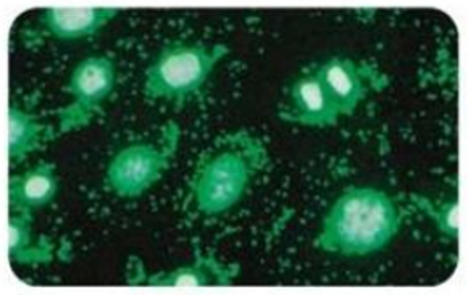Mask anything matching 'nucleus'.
Returning a JSON list of instances; mask_svg holds the SVG:
<instances>
[{"label": "nucleus", "mask_w": 468, "mask_h": 295, "mask_svg": "<svg viewBox=\"0 0 468 295\" xmlns=\"http://www.w3.org/2000/svg\"><path fill=\"white\" fill-rule=\"evenodd\" d=\"M115 84L113 63L105 57H90L80 63L69 81V92L75 103L62 120V130H69L76 124L86 123L92 111H96L103 99L111 94Z\"/></svg>", "instance_id": "obj_6"}, {"label": "nucleus", "mask_w": 468, "mask_h": 295, "mask_svg": "<svg viewBox=\"0 0 468 295\" xmlns=\"http://www.w3.org/2000/svg\"><path fill=\"white\" fill-rule=\"evenodd\" d=\"M178 128L168 124L162 147L136 144L118 152L107 172L112 191L120 197H139L155 184L170 165L178 144Z\"/></svg>", "instance_id": "obj_4"}, {"label": "nucleus", "mask_w": 468, "mask_h": 295, "mask_svg": "<svg viewBox=\"0 0 468 295\" xmlns=\"http://www.w3.org/2000/svg\"><path fill=\"white\" fill-rule=\"evenodd\" d=\"M317 75L339 115H351L370 92H381L389 86V78L372 63L347 58H331L317 69Z\"/></svg>", "instance_id": "obj_5"}, {"label": "nucleus", "mask_w": 468, "mask_h": 295, "mask_svg": "<svg viewBox=\"0 0 468 295\" xmlns=\"http://www.w3.org/2000/svg\"><path fill=\"white\" fill-rule=\"evenodd\" d=\"M267 163V152L248 132L220 138L200 158L196 168L189 202L204 215H218L236 205L255 174Z\"/></svg>", "instance_id": "obj_2"}, {"label": "nucleus", "mask_w": 468, "mask_h": 295, "mask_svg": "<svg viewBox=\"0 0 468 295\" xmlns=\"http://www.w3.org/2000/svg\"><path fill=\"white\" fill-rule=\"evenodd\" d=\"M412 204L427 213L428 216L436 223V227L442 236L452 240L459 237V202L457 200H451L444 204H433L427 197L413 194Z\"/></svg>", "instance_id": "obj_12"}, {"label": "nucleus", "mask_w": 468, "mask_h": 295, "mask_svg": "<svg viewBox=\"0 0 468 295\" xmlns=\"http://www.w3.org/2000/svg\"><path fill=\"white\" fill-rule=\"evenodd\" d=\"M284 121L303 124V126H331L341 117L335 103L331 102L317 71L303 75L290 90L288 111H282Z\"/></svg>", "instance_id": "obj_7"}, {"label": "nucleus", "mask_w": 468, "mask_h": 295, "mask_svg": "<svg viewBox=\"0 0 468 295\" xmlns=\"http://www.w3.org/2000/svg\"><path fill=\"white\" fill-rule=\"evenodd\" d=\"M117 14L113 8H52L44 15L42 25L48 35L76 39L94 35Z\"/></svg>", "instance_id": "obj_9"}, {"label": "nucleus", "mask_w": 468, "mask_h": 295, "mask_svg": "<svg viewBox=\"0 0 468 295\" xmlns=\"http://www.w3.org/2000/svg\"><path fill=\"white\" fill-rule=\"evenodd\" d=\"M57 193L56 168L50 163L36 166L23 176L10 179V205L27 212L28 208L48 205Z\"/></svg>", "instance_id": "obj_10"}, {"label": "nucleus", "mask_w": 468, "mask_h": 295, "mask_svg": "<svg viewBox=\"0 0 468 295\" xmlns=\"http://www.w3.org/2000/svg\"><path fill=\"white\" fill-rule=\"evenodd\" d=\"M46 128L35 118L12 107L8 111V158L21 160L42 144Z\"/></svg>", "instance_id": "obj_11"}, {"label": "nucleus", "mask_w": 468, "mask_h": 295, "mask_svg": "<svg viewBox=\"0 0 468 295\" xmlns=\"http://www.w3.org/2000/svg\"><path fill=\"white\" fill-rule=\"evenodd\" d=\"M239 275L238 265H221L214 254L204 257L199 246H196V261L189 267H181L172 273L147 278L149 286L159 288H204V286H229Z\"/></svg>", "instance_id": "obj_8"}, {"label": "nucleus", "mask_w": 468, "mask_h": 295, "mask_svg": "<svg viewBox=\"0 0 468 295\" xmlns=\"http://www.w3.org/2000/svg\"><path fill=\"white\" fill-rule=\"evenodd\" d=\"M228 52L227 46L207 47L183 42L166 46L145 71V96L181 102L204 86Z\"/></svg>", "instance_id": "obj_3"}, {"label": "nucleus", "mask_w": 468, "mask_h": 295, "mask_svg": "<svg viewBox=\"0 0 468 295\" xmlns=\"http://www.w3.org/2000/svg\"><path fill=\"white\" fill-rule=\"evenodd\" d=\"M400 225L402 215L388 194L351 187L331 206L315 246L330 254L362 257L386 248Z\"/></svg>", "instance_id": "obj_1"}]
</instances>
